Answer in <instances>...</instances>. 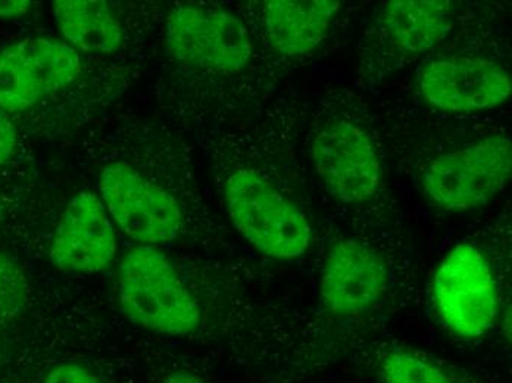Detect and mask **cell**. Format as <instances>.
<instances>
[{"instance_id":"cell-1","label":"cell","mask_w":512,"mask_h":383,"mask_svg":"<svg viewBox=\"0 0 512 383\" xmlns=\"http://www.w3.org/2000/svg\"><path fill=\"white\" fill-rule=\"evenodd\" d=\"M118 301L134 326L158 335H190L201 323L198 300L161 248L134 245L123 255Z\"/></svg>"},{"instance_id":"cell-2","label":"cell","mask_w":512,"mask_h":383,"mask_svg":"<svg viewBox=\"0 0 512 383\" xmlns=\"http://www.w3.org/2000/svg\"><path fill=\"white\" fill-rule=\"evenodd\" d=\"M224 199L237 232L265 257L295 261L307 254L312 241L307 216L258 171H234Z\"/></svg>"},{"instance_id":"cell-3","label":"cell","mask_w":512,"mask_h":383,"mask_svg":"<svg viewBox=\"0 0 512 383\" xmlns=\"http://www.w3.org/2000/svg\"><path fill=\"white\" fill-rule=\"evenodd\" d=\"M511 171L510 137L493 135L435 158L424 171L423 188L443 210H476L504 191Z\"/></svg>"},{"instance_id":"cell-4","label":"cell","mask_w":512,"mask_h":383,"mask_svg":"<svg viewBox=\"0 0 512 383\" xmlns=\"http://www.w3.org/2000/svg\"><path fill=\"white\" fill-rule=\"evenodd\" d=\"M165 40L176 61L211 73H240L254 55L245 24L231 12L214 6L180 5L171 9Z\"/></svg>"},{"instance_id":"cell-5","label":"cell","mask_w":512,"mask_h":383,"mask_svg":"<svg viewBox=\"0 0 512 383\" xmlns=\"http://www.w3.org/2000/svg\"><path fill=\"white\" fill-rule=\"evenodd\" d=\"M433 301L451 332L476 339L492 329L499 311L498 286L479 248L460 244L443 258L433 279Z\"/></svg>"},{"instance_id":"cell-6","label":"cell","mask_w":512,"mask_h":383,"mask_svg":"<svg viewBox=\"0 0 512 383\" xmlns=\"http://www.w3.org/2000/svg\"><path fill=\"white\" fill-rule=\"evenodd\" d=\"M99 191L109 217L134 244L161 248L179 238L184 221L179 202L131 165H106Z\"/></svg>"},{"instance_id":"cell-7","label":"cell","mask_w":512,"mask_h":383,"mask_svg":"<svg viewBox=\"0 0 512 383\" xmlns=\"http://www.w3.org/2000/svg\"><path fill=\"white\" fill-rule=\"evenodd\" d=\"M318 179L343 204H362L376 196L382 185V163L371 136L354 121H327L311 146Z\"/></svg>"},{"instance_id":"cell-8","label":"cell","mask_w":512,"mask_h":383,"mask_svg":"<svg viewBox=\"0 0 512 383\" xmlns=\"http://www.w3.org/2000/svg\"><path fill=\"white\" fill-rule=\"evenodd\" d=\"M81 73V58L68 43L28 37L0 49V108L28 110L70 86Z\"/></svg>"},{"instance_id":"cell-9","label":"cell","mask_w":512,"mask_h":383,"mask_svg":"<svg viewBox=\"0 0 512 383\" xmlns=\"http://www.w3.org/2000/svg\"><path fill=\"white\" fill-rule=\"evenodd\" d=\"M418 89L437 110L474 112L504 105L512 92L505 68L479 56L454 55L421 68Z\"/></svg>"},{"instance_id":"cell-10","label":"cell","mask_w":512,"mask_h":383,"mask_svg":"<svg viewBox=\"0 0 512 383\" xmlns=\"http://www.w3.org/2000/svg\"><path fill=\"white\" fill-rule=\"evenodd\" d=\"M117 254L114 223L93 192L71 199L53 232L49 258L61 272L92 276L101 273Z\"/></svg>"},{"instance_id":"cell-11","label":"cell","mask_w":512,"mask_h":383,"mask_svg":"<svg viewBox=\"0 0 512 383\" xmlns=\"http://www.w3.org/2000/svg\"><path fill=\"white\" fill-rule=\"evenodd\" d=\"M387 283L386 261L374 249L355 239H340L324 260L321 302L334 316H359L379 304Z\"/></svg>"},{"instance_id":"cell-12","label":"cell","mask_w":512,"mask_h":383,"mask_svg":"<svg viewBox=\"0 0 512 383\" xmlns=\"http://www.w3.org/2000/svg\"><path fill=\"white\" fill-rule=\"evenodd\" d=\"M339 9L337 0H273L264 6L265 33L280 54L308 55L321 45Z\"/></svg>"},{"instance_id":"cell-13","label":"cell","mask_w":512,"mask_h":383,"mask_svg":"<svg viewBox=\"0 0 512 383\" xmlns=\"http://www.w3.org/2000/svg\"><path fill=\"white\" fill-rule=\"evenodd\" d=\"M380 20L387 42L415 55L432 51L452 28L451 8L442 0H390Z\"/></svg>"},{"instance_id":"cell-14","label":"cell","mask_w":512,"mask_h":383,"mask_svg":"<svg viewBox=\"0 0 512 383\" xmlns=\"http://www.w3.org/2000/svg\"><path fill=\"white\" fill-rule=\"evenodd\" d=\"M53 15L62 36L76 51L114 54L123 45V28L103 0H58Z\"/></svg>"},{"instance_id":"cell-15","label":"cell","mask_w":512,"mask_h":383,"mask_svg":"<svg viewBox=\"0 0 512 383\" xmlns=\"http://www.w3.org/2000/svg\"><path fill=\"white\" fill-rule=\"evenodd\" d=\"M377 373L382 383H461L440 361L405 347L384 351L377 361Z\"/></svg>"},{"instance_id":"cell-16","label":"cell","mask_w":512,"mask_h":383,"mask_svg":"<svg viewBox=\"0 0 512 383\" xmlns=\"http://www.w3.org/2000/svg\"><path fill=\"white\" fill-rule=\"evenodd\" d=\"M24 298V280L20 270L0 252V320L12 316Z\"/></svg>"},{"instance_id":"cell-17","label":"cell","mask_w":512,"mask_h":383,"mask_svg":"<svg viewBox=\"0 0 512 383\" xmlns=\"http://www.w3.org/2000/svg\"><path fill=\"white\" fill-rule=\"evenodd\" d=\"M42 383H106L101 376L86 364L78 361H62L56 364Z\"/></svg>"},{"instance_id":"cell-18","label":"cell","mask_w":512,"mask_h":383,"mask_svg":"<svg viewBox=\"0 0 512 383\" xmlns=\"http://www.w3.org/2000/svg\"><path fill=\"white\" fill-rule=\"evenodd\" d=\"M18 135L9 115L0 108V165L9 163L17 149Z\"/></svg>"},{"instance_id":"cell-19","label":"cell","mask_w":512,"mask_h":383,"mask_svg":"<svg viewBox=\"0 0 512 383\" xmlns=\"http://www.w3.org/2000/svg\"><path fill=\"white\" fill-rule=\"evenodd\" d=\"M31 3L27 0H0V17H20L30 11Z\"/></svg>"},{"instance_id":"cell-20","label":"cell","mask_w":512,"mask_h":383,"mask_svg":"<svg viewBox=\"0 0 512 383\" xmlns=\"http://www.w3.org/2000/svg\"><path fill=\"white\" fill-rule=\"evenodd\" d=\"M161 383H208L201 376L196 373L189 372V370H174L168 373Z\"/></svg>"}]
</instances>
